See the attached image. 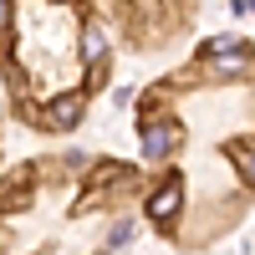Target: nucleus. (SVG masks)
Segmentation results:
<instances>
[{"label":"nucleus","mask_w":255,"mask_h":255,"mask_svg":"<svg viewBox=\"0 0 255 255\" xmlns=\"http://www.w3.org/2000/svg\"><path fill=\"white\" fill-rule=\"evenodd\" d=\"M138 153L153 163L143 215L204 250L255 204V41L209 36L138 97Z\"/></svg>","instance_id":"f257e3e1"},{"label":"nucleus","mask_w":255,"mask_h":255,"mask_svg":"<svg viewBox=\"0 0 255 255\" xmlns=\"http://www.w3.org/2000/svg\"><path fill=\"white\" fill-rule=\"evenodd\" d=\"M0 72L31 133H72L113 72L102 10L92 0H0Z\"/></svg>","instance_id":"f03ea898"},{"label":"nucleus","mask_w":255,"mask_h":255,"mask_svg":"<svg viewBox=\"0 0 255 255\" xmlns=\"http://www.w3.org/2000/svg\"><path fill=\"white\" fill-rule=\"evenodd\" d=\"M108 15L133 51H168L199 26L204 0H108Z\"/></svg>","instance_id":"7ed1b4c3"}]
</instances>
